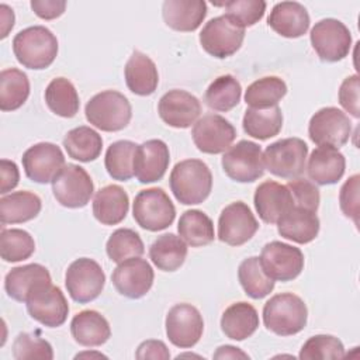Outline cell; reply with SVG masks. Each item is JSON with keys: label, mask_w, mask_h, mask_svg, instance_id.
<instances>
[{"label": "cell", "mask_w": 360, "mask_h": 360, "mask_svg": "<svg viewBox=\"0 0 360 360\" xmlns=\"http://www.w3.org/2000/svg\"><path fill=\"white\" fill-rule=\"evenodd\" d=\"M345 169V155L333 146H318L314 149L307 166L309 179L321 186L338 183L343 177Z\"/></svg>", "instance_id": "25"}, {"label": "cell", "mask_w": 360, "mask_h": 360, "mask_svg": "<svg viewBox=\"0 0 360 360\" xmlns=\"http://www.w3.org/2000/svg\"><path fill=\"white\" fill-rule=\"evenodd\" d=\"M42 208L41 198L31 191H14L0 198L1 225L21 224L34 219Z\"/></svg>", "instance_id": "32"}, {"label": "cell", "mask_w": 360, "mask_h": 360, "mask_svg": "<svg viewBox=\"0 0 360 360\" xmlns=\"http://www.w3.org/2000/svg\"><path fill=\"white\" fill-rule=\"evenodd\" d=\"M158 112L169 127L184 129L195 124L201 114V103L191 93L173 89L160 97Z\"/></svg>", "instance_id": "20"}, {"label": "cell", "mask_w": 360, "mask_h": 360, "mask_svg": "<svg viewBox=\"0 0 360 360\" xmlns=\"http://www.w3.org/2000/svg\"><path fill=\"white\" fill-rule=\"evenodd\" d=\"M339 104L354 118L360 117L359 111V76L346 77L339 87Z\"/></svg>", "instance_id": "50"}, {"label": "cell", "mask_w": 360, "mask_h": 360, "mask_svg": "<svg viewBox=\"0 0 360 360\" xmlns=\"http://www.w3.org/2000/svg\"><path fill=\"white\" fill-rule=\"evenodd\" d=\"M260 264L264 273L274 281H291L304 270V255L300 248L273 240L263 246Z\"/></svg>", "instance_id": "11"}, {"label": "cell", "mask_w": 360, "mask_h": 360, "mask_svg": "<svg viewBox=\"0 0 360 360\" xmlns=\"http://www.w3.org/2000/svg\"><path fill=\"white\" fill-rule=\"evenodd\" d=\"M307 319L305 302L292 292L276 294L263 307L264 326L278 336H291L301 332Z\"/></svg>", "instance_id": "3"}, {"label": "cell", "mask_w": 360, "mask_h": 360, "mask_svg": "<svg viewBox=\"0 0 360 360\" xmlns=\"http://www.w3.org/2000/svg\"><path fill=\"white\" fill-rule=\"evenodd\" d=\"M243 131L256 139L266 141L278 135L283 128V112L278 105L270 108L249 107L243 115Z\"/></svg>", "instance_id": "34"}, {"label": "cell", "mask_w": 360, "mask_h": 360, "mask_svg": "<svg viewBox=\"0 0 360 360\" xmlns=\"http://www.w3.org/2000/svg\"><path fill=\"white\" fill-rule=\"evenodd\" d=\"M32 11L42 20H53L65 13L66 1L63 0H32Z\"/></svg>", "instance_id": "51"}, {"label": "cell", "mask_w": 360, "mask_h": 360, "mask_svg": "<svg viewBox=\"0 0 360 360\" xmlns=\"http://www.w3.org/2000/svg\"><path fill=\"white\" fill-rule=\"evenodd\" d=\"M359 184L360 176L353 174L349 177L339 191V205L345 217L352 218L359 225Z\"/></svg>", "instance_id": "49"}, {"label": "cell", "mask_w": 360, "mask_h": 360, "mask_svg": "<svg viewBox=\"0 0 360 360\" xmlns=\"http://www.w3.org/2000/svg\"><path fill=\"white\" fill-rule=\"evenodd\" d=\"M138 145L132 141L112 142L105 152L104 166L107 173L118 181H127L134 176V159Z\"/></svg>", "instance_id": "41"}, {"label": "cell", "mask_w": 360, "mask_h": 360, "mask_svg": "<svg viewBox=\"0 0 360 360\" xmlns=\"http://www.w3.org/2000/svg\"><path fill=\"white\" fill-rule=\"evenodd\" d=\"M162 15L167 27L174 31H195L207 15V3L202 0H166Z\"/></svg>", "instance_id": "26"}, {"label": "cell", "mask_w": 360, "mask_h": 360, "mask_svg": "<svg viewBox=\"0 0 360 360\" xmlns=\"http://www.w3.org/2000/svg\"><path fill=\"white\" fill-rule=\"evenodd\" d=\"M13 357L15 360L25 359H53V350L48 340L32 335V333H18L13 342Z\"/></svg>", "instance_id": "47"}, {"label": "cell", "mask_w": 360, "mask_h": 360, "mask_svg": "<svg viewBox=\"0 0 360 360\" xmlns=\"http://www.w3.org/2000/svg\"><path fill=\"white\" fill-rule=\"evenodd\" d=\"M238 278L245 294L253 300L264 298L274 288V280L264 273L259 256H250L239 264Z\"/></svg>", "instance_id": "40"}, {"label": "cell", "mask_w": 360, "mask_h": 360, "mask_svg": "<svg viewBox=\"0 0 360 360\" xmlns=\"http://www.w3.org/2000/svg\"><path fill=\"white\" fill-rule=\"evenodd\" d=\"M125 83L129 91L138 96H150L159 83V73L155 62L145 53L134 51L124 69Z\"/></svg>", "instance_id": "30"}, {"label": "cell", "mask_w": 360, "mask_h": 360, "mask_svg": "<svg viewBox=\"0 0 360 360\" xmlns=\"http://www.w3.org/2000/svg\"><path fill=\"white\" fill-rule=\"evenodd\" d=\"M308 146L301 138H284L270 143L263 152L264 167L281 179H297L305 170Z\"/></svg>", "instance_id": "6"}, {"label": "cell", "mask_w": 360, "mask_h": 360, "mask_svg": "<svg viewBox=\"0 0 360 360\" xmlns=\"http://www.w3.org/2000/svg\"><path fill=\"white\" fill-rule=\"evenodd\" d=\"M0 174H1V187L0 193L6 195L8 191H11L20 180V172L17 165L13 160L1 159L0 162Z\"/></svg>", "instance_id": "53"}, {"label": "cell", "mask_w": 360, "mask_h": 360, "mask_svg": "<svg viewBox=\"0 0 360 360\" xmlns=\"http://www.w3.org/2000/svg\"><path fill=\"white\" fill-rule=\"evenodd\" d=\"M259 229V222L252 210L243 201L226 205L218 219V239L229 246L246 243Z\"/></svg>", "instance_id": "16"}, {"label": "cell", "mask_w": 360, "mask_h": 360, "mask_svg": "<svg viewBox=\"0 0 360 360\" xmlns=\"http://www.w3.org/2000/svg\"><path fill=\"white\" fill-rule=\"evenodd\" d=\"M169 162V146L162 139H149L136 148L134 176L142 184L158 181L165 176Z\"/></svg>", "instance_id": "21"}, {"label": "cell", "mask_w": 360, "mask_h": 360, "mask_svg": "<svg viewBox=\"0 0 360 360\" xmlns=\"http://www.w3.org/2000/svg\"><path fill=\"white\" fill-rule=\"evenodd\" d=\"M25 304L31 318L46 328L63 325L69 314V305L62 290L52 283L37 287L28 295Z\"/></svg>", "instance_id": "14"}, {"label": "cell", "mask_w": 360, "mask_h": 360, "mask_svg": "<svg viewBox=\"0 0 360 360\" xmlns=\"http://www.w3.org/2000/svg\"><path fill=\"white\" fill-rule=\"evenodd\" d=\"M35 250L34 238L24 229L11 228L1 229L0 253L1 259L8 263H15L28 259Z\"/></svg>", "instance_id": "44"}, {"label": "cell", "mask_w": 360, "mask_h": 360, "mask_svg": "<svg viewBox=\"0 0 360 360\" xmlns=\"http://www.w3.org/2000/svg\"><path fill=\"white\" fill-rule=\"evenodd\" d=\"M225 14L233 24L240 28L252 27L259 22L266 11L263 0H232L224 3Z\"/></svg>", "instance_id": "46"}, {"label": "cell", "mask_w": 360, "mask_h": 360, "mask_svg": "<svg viewBox=\"0 0 360 360\" xmlns=\"http://www.w3.org/2000/svg\"><path fill=\"white\" fill-rule=\"evenodd\" d=\"M343 343L332 335L311 336L301 347L298 357L302 360H325L345 357Z\"/></svg>", "instance_id": "45"}, {"label": "cell", "mask_w": 360, "mask_h": 360, "mask_svg": "<svg viewBox=\"0 0 360 360\" xmlns=\"http://www.w3.org/2000/svg\"><path fill=\"white\" fill-rule=\"evenodd\" d=\"M285 186L288 187L292 195L294 205L302 207L314 212L318 211L321 195H319L318 187L312 181L297 177V179H291Z\"/></svg>", "instance_id": "48"}, {"label": "cell", "mask_w": 360, "mask_h": 360, "mask_svg": "<svg viewBox=\"0 0 360 360\" xmlns=\"http://www.w3.org/2000/svg\"><path fill=\"white\" fill-rule=\"evenodd\" d=\"M30 96L28 76L17 69H4L0 73V110L14 111L20 108Z\"/></svg>", "instance_id": "38"}, {"label": "cell", "mask_w": 360, "mask_h": 360, "mask_svg": "<svg viewBox=\"0 0 360 360\" xmlns=\"http://www.w3.org/2000/svg\"><path fill=\"white\" fill-rule=\"evenodd\" d=\"M84 114L93 127L104 132H117L129 124L132 108L122 93L104 90L87 101Z\"/></svg>", "instance_id": "4"}, {"label": "cell", "mask_w": 360, "mask_h": 360, "mask_svg": "<svg viewBox=\"0 0 360 360\" xmlns=\"http://www.w3.org/2000/svg\"><path fill=\"white\" fill-rule=\"evenodd\" d=\"M191 136L200 152L217 155L231 148L236 138V129L222 115L207 114L195 121Z\"/></svg>", "instance_id": "17"}, {"label": "cell", "mask_w": 360, "mask_h": 360, "mask_svg": "<svg viewBox=\"0 0 360 360\" xmlns=\"http://www.w3.org/2000/svg\"><path fill=\"white\" fill-rule=\"evenodd\" d=\"M129 198L118 184L100 188L93 198V215L103 225H117L128 214Z\"/></svg>", "instance_id": "28"}, {"label": "cell", "mask_w": 360, "mask_h": 360, "mask_svg": "<svg viewBox=\"0 0 360 360\" xmlns=\"http://www.w3.org/2000/svg\"><path fill=\"white\" fill-rule=\"evenodd\" d=\"M63 146L69 158L79 162L96 160L103 149V139L97 131L90 127L80 125L70 129L63 138Z\"/></svg>", "instance_id": "35"}, {"label": "cell", "mask_w": 360, "mask_h": 360, "mask_svg": "<svg viewBox=\"0 0 360 360\" xmlns=\"http://www.w3.org/2000/svg\"><path fill=\"white\" fill-rule=\"evenodd\" d=\"M253 202L260 219L266 224H276L294 205L288 187L274 180H266L257 186Z\"/></svg>", "instance_id": "22"}, {"label": "cell", "mask_w": 360, "mask_h": 360, "mask_svg": "<svg viewBox=\"0 0 360 360\" xmlns=\"http://www.w3.org/2000/svg\"><path fill=\"white\" fill-rule=\"evenodd\" d=\"M48 269L39 263L24 264L11 269L4 278L7 295L18 302H25L28 295L39 285L51 283Z\"/></svg>", "instance_id": "27"}, {"label": "cell", "mask_w": 360, "mask_h": 360, "mask_svg": "<svg viewBox=\"0 0 360 360\" xmlns=\"http://www.w3.org/2000/svg\"><path fill=\"white\" fill-rule=\"evenodd\" d=\"M259 328V315L256 308L245 301L231 304L221 316V329L226 338L245 340Z\"/></svg>", "instance_id": "31"}, {"label": "cell", "mask_w": 360, "mask_h": 360, "mask_svg": "<svg viewBox=\"0 0 360 360\" xmlns=\"http://www.w3.org/2000/svg\"><path fill=\"white\" fill-rule=\"evenodd\" d=\"M13 52L24 68L46 69L58 55V39L44 25L28 27L18 31L13 38Z\"/></svg>", "instance_id": "2"}, {"label": "cell", "mask_w": 360, "mask_h": 360, "mask_svg": "<svg viewBox=\"0 0 360 360\" xmlns=\"http://www.w3.org/2000/svg\"><path fill=\"white\" fill-rule=\"evenodd\" d=\"M155 273L152 266L141 257L127 259L114 269L111 274L115 290L131 300H138L152 288Z\"/></svg>", "instance_id": "19"}, {"label": "cell", "mask_w": 360, "mask_h": 360, "mask_svg": "<svg viewBox=\"0 0 360 360\" xmlns=\"http://www.w3.org/2000/svg\"><path fill=\"white\" fill-rule=\"evenodd\" d=\"M308 135L318 146H333L339 149L352 135V122L342 110L323 107L311 117Z\"/></svg>", "instance_id": "12"}, {"label": "cell", "mask_w": 360, "mask_h": 360, "mask_svg": "<svg viewBox=\"0 0 360 360\" xmlns=\"http://www.w3.org/2000/svg\"><path fill=\"white\" fill-rule=\"evenodd\" d=\"M132 215L141 228L158 232L173 224L176 208L163 188L150 187L135 195Z\"/></svg>", "instance_id": "5"}, {"label": "cell", "mask_w": 360, "mask_h": 360, "mask_svg": "<svg viewBox=\"0 0 360 360\" xmlns=\"http://www.w3.org/2000/svg\"><path fill=\"white\" fill-rule=\"evenodd\" d=\"M25 176L39 184L52 183L65 166V156L60 148L51 142H39L30 146L22 158Z\"/></svg>", "instance_id": "18"}, {"label": "cell", "mask_w": 360, "mask_h": 360, "mask_svg": "<svg viewBox=\"0 0 360 360\" xmlns=\"http://www.w3.org/2000/svg\"><path fill=\"white\" fill-rule=\"evenodd\" d=\"M267 24L281 37L298 38L309 28V14L301 3L281 1L271 8Z\"/></svg>", "instance_id": "24"}, {"label": "cell", "mask_w": 360, "mask_h": 360, "mask_svg": "<svg viewBox=\"0 0 360 360\" xmlns=\"http://www.w3.org/2000/svg\"><path fill=\"white\" fill-rule=\"evenodd\" d=\"M105 252L112 262L121 263L131 257H141L145 246L138 232L129 228H120L110 235L105 243Z\"/></svg>", "instance_id": "43"}, {"label": "cell", "mask_w": 360, "mask_h": 360, "mask_svg": "<svg viewBox=\"0 0 360 360\" xmlns=\"http://www.w3.org/2000/svg\"><path fill=\"white\" fill-rule=\"evenodd\" d=\"M287 94V84L277 76H266L248 86L245 101L252 108H270Z\"/></svg>", "instance_id": "42"}, {"label": "cell", "mask_w": 360, "mask_h": 360, "mask_svg": "<svg viewBox=\"0 0 360 360\" xmlns=\"http://www.w3.org/2000/svg\"><path fill=\"white\" fill-rule=\"evenodd\" d=\"M0 14H1V39H3L8 35V31L14 25V13L7 4H1Z\"/></svg>", "instance_id": "55"}, {"label": "cell", "mask_w": 360, "mask_h": 360, "mask_svg": "<svg viewBox=\"0 0 360 360\" xmlns=\"http://www.w3.org/2000/svg\"><path fill=\"white\" fill-rule=\"evenodd\" d=\"M245 28L233 24L226 15L211 18L200 32L202 49L214 58L225 59L233 55L243 42Z\"/></svg>", "instance_id": "13"}, {"label": "cell", "mask_w": 360, "mask_h": 360, "mask_svg": "<svg viewBox=\"0 0 360 360\" xmlns=\"http://www.w3.org/2000/svg\"><path fill=\"white\" fill-rule=\"evenodd\" d=\"M105 284V274L101 266L89 257L72 262L65 274V285L70 298L79 304L96 300Z\"/></svg>", "instance_id": "7"}, {"label": "cell", "mask_w": 360, "mask_h": 360, "mask_svg": "<svg viewBox=\"0 0 360 360\" xmlns=\"http://www.w3.org/2000/svg\"><path fill=\"white\" fill-rule=\"evenodd\" d=\"M225 174L238 183H252L263 176L264 163L260 145L252 141H239L222 156Z\"/></svg>", "instance_id": "10"}, {"label": "cell", "mask_w": 360, "mask_h": 360, "mask_svg": "<svg viewBox=\"0 0 360 360\" xmlns=\"http://www.w3.org/2000/svg\"><path fill=\"white\" fill-rule=\"evenodd\" d=\"M278 233L300 245L312 242L319 232V218L316 212L302 207H290L276 222Z\"/></svg>", "instance_id": "23"}, {"label": "cell", "mask_w": 360, "mask_h": 360, "mask_svg": "<svg viewBox=\"0 0 360 360\" xmlns=\"http://www.w3.org/2000/svg\"><path fill=\"white\" fill-rule=\"evenodd\" d=\"M165 326L170 343L180 349L197 345L204 332V321L200 311L187 302L176 304L169 309Z\"/></svg>", "instance_id": "15"}, {"label": "cell", "mask_w": 360, "mask_h": 360, "mask_svg": "<svg viewBox=\"0 0 360 360\" xmlns=\"http://www.w3.org/2000/svg\"><path fill=\"white\" fill-rule=\"evenodd\" d=\"M214 359H249V356L239 347L225 345L217 349V352L214 353Z\"/></svg>", "instance_id": "54"}, {"label": "cell", "mask_w": 360, "mask_h": 360, "mask_svg": "<svg viewBox=\"0 0 360 360\" xmlns=\"http://www.w3.org/2000/svg\"><path fill=\"white\" fill-rule=\"evenodd\" d=\"M94 191V184L84 167L68 163L52 180V193L56 201L66 208L87 205Z\"/></svg>", "instance_id": "9"}, {"label": "cell", "mask_w": 360, "mask_h": 360, "mask_svg": "<svg viewBox=\"0 0 360 360\" xmlns=\"http://www.w3.org/2000/svg\"><path fill=\"white\" fill-rule=\"evenodd\" d=\"M309 38L314 51L323 62H339L349 55L352 48L349 28L336 18L318 21L312 27Z\"/></svg>", "instance_id": "8"}, {"label": "cell", "mask_w": 360, "mask_h": 360, "mask_svg": "<svg viewBox=\"0 0 360 360\" xmlns=\"http://www.w3.org/2000/svg\"><path fill=\"white\" fill-rule=\"evenodd\" d=\"M149 257L159 270L176 271L187 257V243L174 233H163L152 242Z\"/></svg>", "instance_id": "33"}, {"label": "cell", "mask_w": 360, "mask_h": 360, "mask_svg": "<svg viewBox=\"0 0 360 360\" xmlns=\"http://www.w3.org/2000/svg\"><path fill=\"white\" fill-rule=\"evenodd\" d=\"M240 96L242 87L238 79L232 75H222L214 79L208 86L204 94V101L211 110L226 112L239 104Z\"/></svg>", "instance_id": "39"}, {"label": "cell", "mask_w": 360, "mask_h": 360, "mask_svg": "<svg viewBox=\"0 0 360 360\" xmlns=\"http://www.w3.org/2000/svg\"><path fill=\"white\" fill-rule=\"evenodd\" d=\"M45 103L48 108L63 118H72L77 114L80 101L79 94L70 80L55 77L45 89Z\"/></svg>", "instance_id": "37"}, {"label": "cell", "mask_w": 360, "mask_h": 360, "mask_svg": "<svg viewBox=\"0 0 360 360\" xmlns=\"http://www.w3.org/2000/svg\"><path fill=\"white\" fill-rule=\"evenodd\" d=\"M177 231L179 236L191 248L210 245L215 238L211 218L200 210L184 211L180 215Z\"/></svg>", "instance_id": "36"}, {"label": "cell", "mask_w": 360, "mask_h": 360, "mask_svg": "<svg viewBox=\"0 0 360 360\" xmlns=\"http://www.w3.org/2000/svg\"><path fill=\"white\" fill-rule=\"evenodd\" d=\"M170 190L184 205L201 204L212 188L210 167L200 159H186L174 165L169 177Z\"/></svg>", "instance_id": "1"}, {"label": "cell", "mask_w": 360, "mask_h": 360, "mask_svg": "<svg viewBox=\"0 0 360 360\" xmlns=\"http://www.w3.org/2000/svg\"><path fill=\"white\" fill-rule=\"evenodd\" d=\"M79 357H105V356L101 354V353H89V352H86V353H79V354L75 356V359H79Z\"/></svg>", "instance_id": "56"}, {"label": "cell", "mask_w": 360, "mask_h": 360, "mask_svg": "<svg viewBox=\"0 0 360 360\" xmlns=\"http://www.w3.org/2000/svg\"><path fill=\"white\" fill-rule=\"evenodd\" d=\"M136 359H162L167 360L170 359V352L166 347V345L162 340H145L142 342L135 353Z\"/></svg>", "instance_id": "52"}, {"label": "cell", "mask_w": 360, "mask_h": 360, "mask_svg": "<svg viewBox=\"0 0 360 360\" xmlns=\"http://www.w3.org/2000/svg\"><path fill=\"white\" fill-rule=\"evenodd\" d=\"M70 333L76 343L86 347L104 345L111 336L108 321L94 309L76 314L70 322Z\"/></svg>", "instance_id": "29"}]
</instances>
